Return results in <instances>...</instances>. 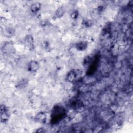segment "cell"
<instances>
[{
	"label": "cell",
	"instance_id": "6da1fadb",
	"mask_svg": "<svg viewBox=\"0 0 133 133\" xmlns=\"http://www.w3.org/2000/svg\"><path fill=\"white\" fill-rule=\"evenodd\" d=\"M66 116L65 109L60 105L55 106L51 114V122L52 124H56L63 119Z\"/></svg>",
	"mask_w": 133,
	"mask_h": 133
},
{
	"label": "cell",
	"instance_id": "7a4b0ae2",
	"mask_svg": "<svg viewBox=\"0 0 133 133\" xmlns=\"http://www.w3.org/2000/svg\"><path fill=\"white\" fill-rule=\"evenodd\" d=\"M98 62H99V58L96 57L91 61V63H90V64L89 65L88 68V70H87L88 75H91V74L95 73V72L96 71L98 67Z\"/></svg>",
	"mask_w": 133,
	"mask_h": 133
},
{
	"label": "cell",
	"instance_id": "3957f363",
	"mask_svg": "<svg viewBox=\"0 0 133 133\" xmlns=\"http://www.w3.org/2000/svg\"><path fill=\"white\" fill-rule=\"evenodd\" d=\"M39 67V63L38 62L35 61V60H32L31 61L28 65V69L29 71L34 72H36L37 70H38Z\"/></svg>",
	"mask_w": 133,
	"mask_h": 133
},
{
	"label": "cell",
	"instance_id": "277c9868",
	"mask_svg": "<svg viewBox=\"0 0 133 133\" xmlns=\"http://www.w3.org/2000/svg\"><path fill=\"white\" fill-rule=\"evenodd\" d=\"M8 114L7 113V109L4 105L1 106V122H5L8 119Z\"/></svg>",
	"mask_w": 133,
	"mask_h": 133
},
{
	"label": "cell",
	"instance_id": "5b68a950",
	"mask_svg": "<svg viewBox=\"0 0 133 133\" xmlns=\"http://www.w3.org/2000/svg\"><path fill=\"white\" fill-rule=\"evenodd\" d=\"M25 44L26 46L30 49H31L34 46V40L33 38L31 35H28L25 36L24 39Z\"/></svg>",
	"mask_w": 133,
	"mask_h": 133
},
{
	"label": "cell",
	"instance_id": "8992f818",
	"mask_svg": "<svg viewBox=\"0 0 133 133\" xmlns=\"http://www.w3.org/2000/svg\"><path fill=\"white\" fill-rule=\"evenodd\" d=\"M88 44L86 41H80L76 44L75 47L79 51L85 50L87 47Z\"/></svg>",
	"mask_w": 133,
	"mask_h": 133
},
{
	"label": "cell",
	"instance_id": "52a82bcc",
	"mask_svg": "<svg viewBox=\"0 0 133 133\" xmlns=\"http://www.w3.org/2000/svg\"><path fill=\"white\" fill-rule=\"evenodd\" d=\"M3 33L5 36L7 37H10L14 35L15 31L12 28L7 27L3 29Z\"/></svg>",
	"mask_w": 133,
	"mask_h": 133
},
{
	"label": "cell",
	"instance_id": "ba28073f",
	"mask_svg": "<svg viewBox=\"0 0 133 133\" xmlns=\"http://www.w3.org/2000/svg\"><path fill=\"white\" fill-rule=\"evenodd\" d=\"M41 5L39 2H35L33 3L30 7L31 11L33 13H36L37 12L41 9Z\"/></svg>",
	"mask_w": 133,
	"mask_h": 133
},
{
	"label": "cell",
	"instance_id": "9c48e42d",
	"mask_svg": "<svg viewBox=\"0 0 133 133\" xmlns=\"http://www.w3.org/2000/svg\"><path fill=\"white\" fill-rule=\"evenodd\" d=\"M76 76V72L72 70V71H70L67 74L66 79L69 82H73L75 80Z\"/></svg>",
	"mask_w": 133,
	"mask_h": 133
},
{
	"label": "cell",
	"instance_id": "30bf717a",
	"mask_svg": "<svg viewBox=\"0 0 133 133\" xmlns=\"http://www.w3.org/2000/svg\"><path fill=\"white\" fill-rule=\"evenodd\" d=\"M36 119L38 122L41 123H44L46 122V115L44 112H39L37 114L36 116Z\"/></svg>",
	"mask_w": 133,
	"mask_h": 133
},
{
	"label": "cell",
	"instance_id": "8fae6325",
	"mask_svg": "<svg viewBox=\"0 0 133 133\" xmlns=\"http://www.w3.org/2000/svg\"><path fill=\"white\" fill-rule=\"evenodd\" d=\"M63 14H64V10L63 8H60L58 9H57V10L56 11L55 15L57 18H59L62 17Z\"/></svg>",
	"mask_w": 133,
	"mask_h": 133
},
{
	"label": "cell",
	"instance_id": "7c38bea8",
	"mask_svg": "<svg viewBox=\"0 0 133 133\" xmlns=\"http://www.w3.org/2000/svg\"><path fill=\"white\" fill-rule=\"evenodd\" d=\"M78 16V12L77 10H74L71 14V17L73 19H76Z\"/></svg>",
	"mask_w": 133,
	"mask_h": 133
}]
</instances>
